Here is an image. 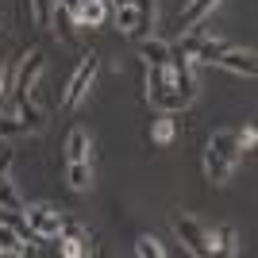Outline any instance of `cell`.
Here are the masks:
<instances>
[{"mask_svg":"<svg viewBox=\"0 0 258 258\" xmlns=\"http://www.w3.org/2000/svg\"><path fill=\"white\" fill-rule=\"evenodd\" d=\"M239 158V143L231 131H220V135H212V143H208V154H205V170H208V181H227V173H231V166H235Z\"/></svg>","mask_w":258,"mask_h":258,"instance_id":"1","label":"cell"},{"mask_svg":"<svg viewBox=\"0 0 258 258\" xmlns=\"http://www.w3.org/2000/svg\"><path fill=\"white\" fill-rule=\"evenodd\" d=\"M0 97H4V62H0Z\"/></svg>","mask_w":258,"mask_h":258,"instance_id":"26","label":"cell"},{"mask_svg":"<svg viewBox=\"0 0 258 258\" xmlns=\"http://www.w3.org/2000/svg\"><path fill=\"white\" fill-rule=\"evenodd\" d=\"M235 143H239V151H243V147H254V127H243L235 135Z\"/></svg>","mask_w":258,"mask_h":258,"instance_id":"23","label":"cell"},{"mask_svg":"<svg viewBox=\"0 0 258 258\" xmlns=\"http://www.w3.org/2000/svg\"><path fill=\"white\" fill-rule=\"evenodd\" d=\"M58 243H62V254H66V258H77V254H93V250H89L85 243H77V239H70V235H58Z\"/></svg>","mask_w":258,"mask_h":258,"instance_id":"19","label":"cell"},{"mask_svg":"<svg viewBox=\"0 0 258 258\" xmlns=\"http://www.w3.org/2000/svg\"><path fill=\"white\" fill-rule=\"evenodd\" d=\"M227 46L231 43H224V39H201V43H197V50H193V58H201V62H216V58H220V54L227 50Z\"/></svg>","mask_w":258,"mask_h":258,"instance_id":"12","label":"cell"},{"mask_svg":"<svg viewBox=\"0 0 258 258\" xmlns=\"http://www.w3.org/2000/svg\"><path fill=\"white\" fill-rule=\"evenodd\" d=\"M62 8H70V12L77 16V8H81V0H62Z\"/></svg>","mask_w":258,"mask_h":258,"instance_id":"25","label":"cell"},{"mask_svg":"<svg viewBox=\"0 0 258 258\" xmlns=\"http://www.w3.org/2000/svg\"><path fill=\"white\" fill-rule=\"evenodd\" d=\"M0 212H23V201L8 177H0Z\"/></svg>","mask_w":258,"mask_h":258,"instance_id":"13","label":"cell"},{"mask_svg":"<svg viewBox=\"0 0 258 258\" xmlns=\"http://www.w3.org/2000/svg\"><path fill=\"white\" fill-rule=\"evenodd\" d=\"M0 31H4V27H0Z\"/></svg>","mask_w":258,"mask_h":258,"instance_id":"28","label":"cell"},{"mask_svg":"<svg viewBox=\"0 0 258 258\" xmlns=\"http://www.w3.org/2000/svg\"><path fill=\"white\" fill-rule=\"evenodd\" d=\"M16 112H20V123H23V131H43V112L35 108V100L31 97H16Z\"/></svg>","mask_w":258,"mask_h":258,"instance_id":"7","label":"cell"},{"mask_svg":"<svg viewBox=\"0 0 258 258\" xmlns=\"http://www.w3.org/2000/svg\"><path fill=\"white\" fill-rule=\"evenodd\" d=\"M93 77H97V54H89L85 62L77 66V74L70 77V89H66L62 104H66V108H77V104H81V97H85L89 85H93Z\"/></svg>","mask_w":258,"mask_h":258,"instance_id":"4","label":"cell"},{"mask_svg":"<svg viewBox=\"0 0 258 258\" xmlns=\"http://www.w3.org/2000/svg\"><path fill=\"white\" fill-rule=\"evenodd\" d=\"M39 74H43V50H31L23 58L20 74H16V97H31V85Z\"/></svg>","mask_w":258,"mask_h":258,"instance_id":"6","label":"cell"},{"mask_svg":"<svg viewBox=\"0 0 258 258\" xmlns=\"http://www.w3.org/2000/svg\"><path fill=\"white\" fill-rule=\"evenodd\" d=\"M104 12H108L104 0H81V8H77V20L89 23V27H97V23H104Z\"/></svg>","mask_w":258,"mask_h":258,"instance_id":"10","label":"cell"},{"mask_svg":"<svg viewBox=\"0 0 258 258\" xmlns=\"http://www.w3.org/2000/svg\"><path fill=\"white\" fill-rule=\"evenodd\" d=\"M20 131H23V123H20V119H8V116H0V135H4V139H16Z\"/></svg>","mask_w":258,"mask_h":258,"instance_id":"22","label":"cell"},{"mask_svg":"<svg viewBox=\"0 0 258 258\" xmlns=\"http://www.w3.org/2000/svg\"><path fill=\"white\" fill-rule=\"evenodd\" d=\"M143 58L147 66H170V43H158V39H143Z\"/></svg>","mask_w":258,"mask_h":258,"instance_id":"9","label":"cell"},{"mask_svg":"<svg viewBox=\"0 0 258 258\" xmlns=\"http://www.w3.org/2000/svg\"><path fill=\"white\" fill-rule=\"evenodd\" d=\"M216 250H224V254H235V231H231V227H220V231H216Z\"/></svg>","mask_w":258,"mask_h":258,"instance_id":"18","label":"cell"},{"mask_svg":"<svg viewBox=\"0 0 258 258\" xmlns=\"http://www.w3.org/2000/svg\"><path fill=\"white\" fill-rule=\"evenodd\" d=\"M220 0H189L185 4V12H181V27H193V23H205V16L216 8Z\"/></svg>","mask_w":258,"mask_h":258,"instance_id":"8","label":"cell"},{"mask_svg":"<svg viewBox=\"0 0 258 258\" xmlns=\"http://www.w3.org/2000/svg\"><path fill=\"white\" fill-rule=\"evenodd\" d=\"M58 235H70V239H77V243H85L89 250H97V247H93V239L85 235V227L77 224L74 216H62V231H58Z\"/></svg>","mask_w":258,"mask_h":258,"instance_id":"17","label":"cell"},{"mask_svg":"<svg viewBox=\"0 0 258 258\" xmlns=\"http://www.w3.org/2000/svg\"><path fill=\"white\" fill-rule=\"evenodd\" d=\"M8 166H12V147H0V177H8Z\"/></svg>","mask_w":258,"mask_h":258,"instance_id":"24","label":"cell"},{"mask_svg":"<svg viewBox=\"0 0 258 258\" xmlns=\"http://www.w3.org/2000/svg\"><path fill=\"white\" fill-rule=\"evenodd\" d=\"M66 177H70L74 189H89V185H93V170H89V162H70V173H66Z\"/></svg>","mask_w":258,"mask_h":258,"instance_id":"15","label":"cell"},{"mask_svg":"<svg viewBox=\"0 0 258 258\" xmlns=\"http://www.w3.org/2000/svg\"><path fill=\"white\" fill-rule=\"evenodd\" d=\"M0 254H27V247L20 243V231H12L8 224H0Z\"/></svg>","mask_w":258,"mask_h":258,"instance_id":"14","label":"cell"},{"mask_svg":"<svg viewBox=\"0 0 258 258\" xmlns=\"http://www.w3.org/2000/svg\"><path fill=\"white\" fill-rule=\"evenodd\" d=\"M112 4H116V8H127V4H131V0H112Z\"/></svg>","mask_w":258,"mask_h":258,"instance_id":"27","label":"cell"},{"mask_svg":"<svg viewBox=\"0 0 258 258\" xmlns=\"http://www.w3.org/2000/svg\"><path fill=\"white\" fill-rule=\"evenodd\" d=\"M170 139H173V119L158 116V123H154V143H170Z\"/></svg>","mask_w":258,"mask_h":258,"instance_id":"21","label":"cell"},{"mask_svg":"<svg viewBox=\"0 0 258 258\" xmlns=\"http://www.w3.org/2000/svg\"><path fill=\"white\" fill-rule=\"evenodd\" d=\"M216 66H224V70H231V74H243V77H254L258 74V62L250 50H235V46H227L220 58H216Z\"/></svg>","mask_w":258,"mask_h":258,"instance_id":"5","label":"cell"},{"mask_svg":"<svg viewBox=\"0 0 258 258\" xmlns=\"http://www.w3.org/2000/svg\"><path fill=\"white\" fill-rule=\"evenodd\" d=\"M85 154H89V139H85V131H81V127H74V131H70V139H66V158H70V162H85Z\"/></svg>","mask_w":258,"mask_h":258,"instance_id":"11","label":"cell"},{"mask_svg":"<svg viewBox=\"0 0 258 258\" xmlns=\"http://www.w3.org/2000/svg\"><path fill=\"white\" fill-rule=\"evenodd\" d=\"M135 254L139 258H162V243L158 239H139V243H135Z\"/></svg>","mask_w":258,"mask_h":258,"instance_id":"20","label":"cell"},{"mask_svg":"<svg viewBox=\"0 0 258 258\" xmlns=\"http://www.w3.org/2000/svg\"><path fill=\"white\" fill-rule=\"evenodd\" d=\"M173 231H177V239L185 243L189 254H201V258H205V254H212V250H216V235H208L193 216H173Z\"/></svg>","mask_w":258,"mask_h":258,"instance_id":"2","label":"cell"},{"mask_svg":"<svg viewBox=\"0 0 258 258\" xmlns=\"http://www.w3.org/2000/svg\"><path fill=\"white\" fill-rule=\"evenodd\" d=\"M54 8H58V0H31L35 23L39 27H54Z\"/></svg>","mask_w":258,"mask_h":258,"instance_id":"16","label":"cell"},{"mask_svg":"<svg viewBox=\"0 0 258 258\" xmlns=\"http://www.w3.org/2000/svg\"><path fill=\"white\" fill-rule=\"evenodd\" d=\"M23 216H27V231L39 239H58V231H62V216L54 212V208L39 205V208H23Z\"/></svg>","mask_w":258,"mask_h":258,"instance_id":"3","label":"cell"}]
</instances>
